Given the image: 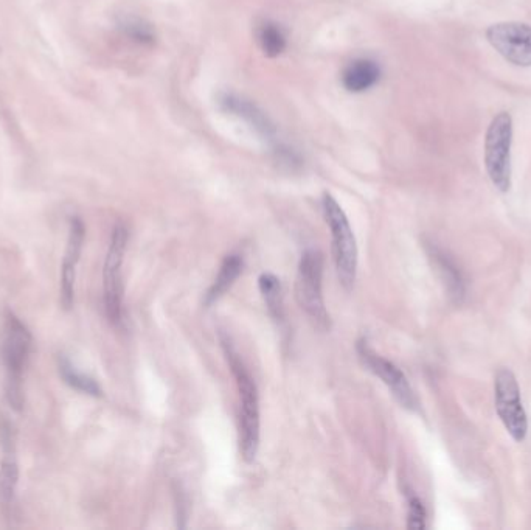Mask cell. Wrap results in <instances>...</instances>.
Wrapping results in <instances>:
<instances>
[{
	"label": "cell",
	"instance_id": "obj_1",
	"mask_svg": "<svg viewBox=\"0 0 531 530\" xmlns=\"http://www.w3.org/2000/svg\"><path fill=\"white\" fill-rule=\"evenodd\" d=\"M221 342L240 392V450L244 461L250 464L255 461L260 448V401L257 384L247 372L240 355L233 349L230 339L221 336Z\"/></svg>",
	"mask_w": 531,
	"mask_h": 530
},
{
	"label": "cell",
	"instance_id": "obj_2",
	"mask_svg": "<svg viewBox=\"0 0 531 530\" xmlns=\"http://www.w3.org/2000/svg\"><path fill=\"white\" fill-rule=\"evenodd\" d=\"M32 349V335L28 332L27 325L21 319L8 311L5 318L4 342H2V358L7 369V383L5 394L8 403L14 411L24 408V394H22V374Z\"/></svg>",
	"mask_w": 531,
	"mask_h": 530
},
{
	"label": "cell",
	"instance_id": "obj_3",
	"mask_svg": "<svg viewBox=\"0 0 531 530\" xmlns=\"http://www.w3.org/2000/svg\"><path fill=\"white\" fill-rule=\"evenodd\" d=\"M322 206L325 220L330 227L331 237H333L337 277L341 280L345 290H351L356 282V272H358V245H356L353 229L348 223L344 210L330 193L323 195Z\"/></svg>",
	"mask_w": 531,
	"mask_h": 530
},
{
	"label": "cell",
	"instance_id": "obj_4",
	"mask_svg": "<svg viewBox=\"0 0 531 530\" xmlns=\"http://www.w3.org/2000/svg\"><path fill=\"white\" fill-rule=\"evenodd\" d=\"M322 276V252L308 249L299 263V272L295 280V297L314 325L320 330H327L330 328V314L323 302Z\"/></svg>",
	"mask_w": 531,
	"mask_h": 530
},
{
	"label": "cell",
	"instance_id": "obj_5",
	"mask_svg": "<svg viewBox=\"0 0 531 530\" xmlns=\"http://www.w3.org/2000/svg\"><path fill=\"white\" fill-rule=\"evenodd\" d=\"M511 145L513 119L508 112H500L486 133L485 165L494 187L502 193L511 189Z\"/></svg>",
	"mask_w": 531,
	"mask_h": 530
},
{
	"label": "cell",
	"instance_id": "obj_6",
	"mask_svg": "<svg viewBox=\"0 0 531 530\" xmlns=\"http://www.w3.org/2000/svg\"><path fill=\"white\" fill-rule=\"evenodd\" d=\"M128 238L129 232L125 224H117L114 227V232H112L111 245H109L108 255H106L105 268H103L106 314H108L109 322L114 325L122 322V265Z\"/></svg>",
	"mask_w": 531,
	"mask_h": 530
},
{
	"label": "cell",
	"instance_id": "obj_7",
	"mask_svg": "<svg viewBox=\"0 0 531 530\" xmlns=\"http://www.w3.org/2000/svg\"><path fill=\"white\" fill-rule=\"evenodd\" d=\"M494 400L499 419L516 442H524L528 433V420L521 400L518 380L510 369L499 370L494 383Z\"/></svg>",
	"mask_w": 531,
	"mask_h": 530
},
{
	"label": "cell",
	"instance_id": "obj_8",
	"mask_svg": "<svg viewBox=\"0 0 531 530\" xmlns=\"http://www.w3.org/2000/svg\"><path fill=\"white\" fill-rule=\"evenodd\" d=\"M486 39L514 66H531V25L522 22H502L486 30Z\"/></svg>",
	"mask_w": 531,
	"mask_h": 530
},
{
	"label": "cell",
	"instance_id": "obj_9",
	"mask_svg": "<svg viewBox=\"0 0 531 530\" xmlns=\"http://www.w3.org/2000/svg\"><path fill=\"white\" fill-rule=\"evenodd\" d=\"M358 353L364 366L368 367V370H372L376 377L381 378L382 383L386 384L387 388L392 391L393 397L398 400V403L403 408L409 409V411H417V395L410 388L409 381H407L406 375L403 374V370L400 367L373 352L364 339L358 342Z\"/></svg>",
	"mask_w": 531,
	"mask_h": 530
},
{
	"label": "cell",
	"instance_id": "obj_10",
	"mask_svg": "<svg viewBox=\"0 0 531 530\" xmlns=\"http://www.w3.org/2000/svg\"><path fill=\"white\" fill-rule=\"evenodd\" d=\"M218 103L224 112L240 117L250 128H254L255 133L260 134L263 139L275 143V136H277L275 126L255 103L249 102L240 95L230 94V92L219 95Z\"/></svg>",
	"mask_w": 531,
	"mask_h": 530
},
{
	"label": "cell",
	"instance_id": "obj_11",
	"mask_svg": "<svg viewBox=\"0 0 531 530\" xmlns=\"http://www.w3.org/2000/svg\"><path fill=\"white\" fill-rule=\"evenodd\" d=\"M0 442L4 448V456L0 462V501L4 507H11L18 487L19 465L14 447V434L8 423L0 425Z\"/></svg>",
	"mask_w": 531,
	"mask_h": 530
},
{
	"label": "cell",
	"instance_id": "obj_12",
	"mask_svg": "<svg viewBox=\"0 0 531 530\" xmlns=\"http://www.w3.org/2000/svg\"><path fill=\"white\" fill-rule=\"evenodd\" d=\"M427 254L431 257L435 269L445 283L449 297L454 300L455 304H460L465 299L466 286L459 266L455 265L454 260H451V257L438 249L437 246H427Z\"/></svg>",
	"mask_w": 531,
	"mask_h": 530
},
{
	"label": "cell",
	"instance_id": "obj_13",
	"mask_svg": "<svg viewBox=\"0 0 531 530\" xmlns=\"http://www.w3.org/2000/svg\"><path fill=\"white\" fill-rule=\"evenodd\" d=\"M379 78H381V69H379L378 63L368 60V58H359V60L351 61L345 67L344 74H342V84L348 92L361 94V92L376 86Z\"/></svg>",
	"mask_w": 531,
	"mask_h": 530
},
{
	"label": "cell",
	"instance_id": "obj_14",
	"mask_svg": "<svg viewBox=\"0 0 531 530\" xmlns=\"http://www.w3.org/2000/svg\"><path fill=\"white\" fill-rule=\"evenodd\" d=\"M241 271H243V259L240 255H227L223 265L219 268L215 282L205 294L204 304L210 307L219 297H223L227 290H230V286L235 283V280L240 277Z\"/></svg>",
	"mask_w": 531,
	"mask_h": 530
},
{
	"label": "cell",
	"instance_id": "obj_15",
	"mask_svg": "<svg viewBox=\"0 0 531 530\" xmlns=\"http://www.w3.org/2000/svg\"><path fill=\"white\" fill-rule=\"evenodd\" d=\"M258 286H260L261 294H263L264 302H266L272 319L282 322L285 319V308H283V290L280 279L271 272H264L258 279Z\"/></svg>",
	"mask_w": 531,
	"mask_h": 530
},
{
	"label": "cell",
	"instance_id": "obj_16",
	"mask_svg": "<svg viewBox=\"0 0 531 530\" xmlns=\"http://www.w3.org/2000/svg\"><path fill=\"white\" fill-rule=\"evenodd\" d=\"M118 28L129 41L136 42L139 46L153 47L156 44L157 36L153 25L136 16H125L120 19Z\"/></svg>",
	"mask_w": 531,
	"mask_h": 530
},
{
	"label": "cell",
	"instance_id": "obj_17",
	"mask_svg": "<svg viewBox=\"0 0 531 530\" xmlns=\"http://www.w3.org/2000/svg\"><path fill=\"white\" fill-rule=\"evenodd\" d=\"M258 42H260L264 55L269 56V58H277L288 47L283 28L271 21L263 22L258 28Z\"/></svg>",
	"mask_w": 531,
	"mask_h": 530
},
{
	"label": "cell",
	"instance_id": "obj_18",
	"mask_svg": "<svg viewBox=\"0 0 531 530\" xmlns=\"http://www.w3.org/2000/svg\"><path fill=\"white\" fill-rule=\"evenodd\" d=\"M59 375L63 377L66 384H69L70 388L92 395V397H101L103 395V389H101L100 384L94 378L77 372L66 358H59Z\"/></svg>",
	"mask_w": 531,
	"mask_h": 530
},
{
	"label": "cell",
	"instance_id": "obj_19",
	"mask_svg": "<svg viewBox=\"0 0 531 530\" xmlns=\"http://www.w3.org/2000/svg\"><path fill=\"white\" fill-rule=\"evenodd\" d=\"M84 229L83 221L78 217L70 218L69 240H67L66 254H64L63 268L77 269L83 251Z\"/></svg>",
	"mask_w": 531,
	"mask_h": 530
},
{
	"label": "cell",
	"instance_id": "obj_20",
	"mask_svg": "<svg viewBox=\"0 0 531 530\" xmlns=\"http://www.w3.org/2000/svg\"><path fill=\"white\" fill-rule=\"evenodd\" d=\"M426 509L418 496L412 495L409 498V513H407V527L409 529L421 530L426 527Z\"/></svg>",
	"mask_w": 531,
	"mask_h": 530
}]
</instances>
